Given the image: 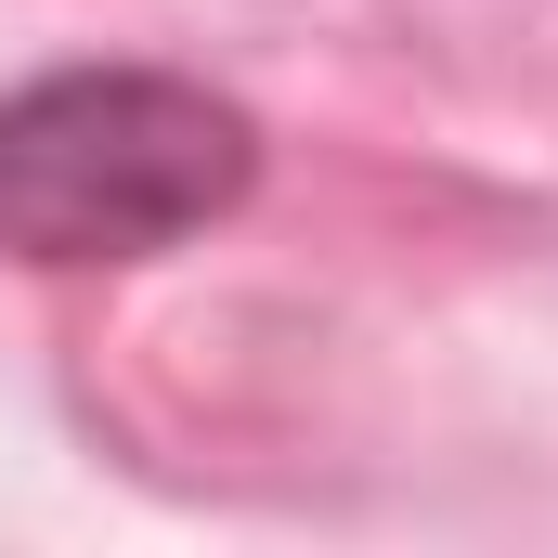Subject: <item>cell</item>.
<instances>
[{
  "mask_svg": "<svg viewBox=\"0 0 558 558\" xmlns=\"http://www.w3.org/2000/svg\"><path fill=\"white\" fill-rule=\"evenodd\" d=\"M260 195V118L195 65L78 52L0 92V260L118 274L169 260Z\"/></svg>",
  "mask_w": 558,
  "mask_h": 558,
  "instance_id": "6da1fadb",
  "label": "cell"
}]
</instances>
